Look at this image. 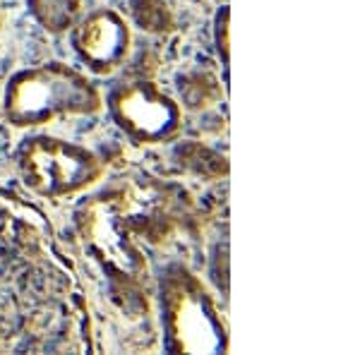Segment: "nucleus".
Segmentation results:
<instances>
[{
	"label": "nucleus",
	"instance_id": "nucleus-1",
	"mask_svg": "<svg viewBox=\"0 0 360 355\" xmlns=\"http://www.w3.org/2000/svg\"><path fill=\"white\" fill-rule=\"evenodd\" d=\"M101 108L96 84L63 63L20 70L10 77L3 96V115L13 127H39L68 115H94Z\"/></svg>",
	"mask_w": 360,
	"mask_h": 355
},
{
	"label": "nucleus",
	"instance_id": "nucleus-2",
	"mask_svg": "<svg viewBox=\"0 0 360 355\" xmlns=\"http://www.w3.org/2000/svg\"><path fill=\"white\" fill-rule=\"evenodd\" d=\"M166 353H226L229 329L200 276L180 262L159 276Z\"/></svg>",
	"mask_w": 360,
	"mask_h": 355
},
{
	"label": "nucleus",
	"instance_id": "nucleus-3",
	"mask_svg": "<svg viewBox=\"0 0 360 355\" xmlns=\"http://www.w3.org/2000/svg\"><path fill=\"white\" fill-rule=\"evenodd\" d=\"M17 164L29 190L46 200L82 192L103 176V161L91 149L44 135L25 139Z\"/></svg>",
	"mask_w": 360,
	"mask_h": 355
},
{
	"label": "nucleus",
	"instance_id": "nucleus-4",
	"mask_svg": "<svg viewBox=\"0 0 360 355\" xmlns=\"http://www.w3.org/2000/svg\"><path fill=\"white\" fill-rule=\"evenodd\" d=\"M106 110L123 135L135 144H161L183 125V110L154 82H120L106 96Z\"/></svg>",
	"mask_w": 360,
	"mask_h": 355
},
{
	"label": "nucleus",
	"instance_id": "nucleus-5",
	"mask_svg": "<svg viewBox=\"0 0 360 355\" xmlns=\"http://www.w3.org/2000/svg\"><path fill=\"white\" fill-rule=\"evenodd\" d=\"M130 27L125 17L111 8H98L89 13L72 29L75 56L94 75H111L125 63L130 53Z\"/></svg>",
	"mask_w": 360,
	"mask_h": 355
}]
</instances>
